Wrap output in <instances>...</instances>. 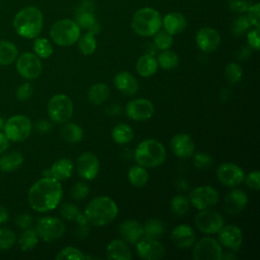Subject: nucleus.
<instances>
[{
  "label": "nucleus",
  "instance_id": "1",
  "mask_svg": "<svg viewBox=\"0 0 260 260\" xmlns=\"http://www.w3.org/2000/svg\"><path fill=\"white\" fill-rule=\"evenodd\" d=\"M62 195L63 189L60 182L52 177H44L30 187L27 199L34 210L47 212L57 207Z\"/></svg>",
  "mask_w": 260,
  "mask_h": 260
},
{
  "label": "nucleus",
  "instance_id": "2",
  "mask_svg": "<svg viewBox=\"0 0 260 260\" xmlns=\"http://www.w3.org/2000/svg\"><path fill=\"white\" fill-rule=\"evenodd\" d=\"M118 214L116 202L108 196H99L88 202L84 209V215L88 223L103 226L112 222Z\"/></svg>",
  "mask_w": 260,
  "mask_h": 260
},
{
  "label": "nucleus",
  "instance_id": "3",
  "mask_svg": "<svg viewBox=\"0 0 260 260\" xmlns=\"http://www.w3.org/2000/svg\"><path fill=\"white\" fill-rule=\"evenodd\" d=\"M43 14L35 6H27L19 10L13 19L15 31L22 38L34 39L43 28Z\"/></svg>",
  "mask_w": 260,
  "mask_h": 260
},
{
  "label": "nucleus",
  "instance_id": "4",
  "mask_svg": "<svg viewBox=\"0 0 260 260\" xmlns=\"http://www.w3.org/2000/svg\"><path fill=\"white\" fill-rule=\"evenodd\" d=\"M165 146L155 139L141 141L134 151L135 161L143 168H154L160 166L166 159Z\"/></svg>",
  "mask_w": 260,
  "mask_h": 260
},
{
  "label": "nucleus",
  "instance_id": "5",
  "mask_svg": "<svg viewBox=\"0 0 260 260\" xmlns=\"http://www.w3.org/2000/svg\"><path fill=\"white\" fill-rule=\"evenodd\" d=\"M161 16L157 10L144 7L135 12L132 18L133 30L141 37H151L161 27Z\"/></svg>",
  "mask_w": 260,
  "mask_h": 260
},
{
  "label": "nucleus",
  "instance_id": "6",
  "mask_svg": "<svg viewBox=\"0 0 260 260\" xmlns=\"http://www.w3.org/2000/svg\"><path fill=\"white\" fill-rule=\"evenodd\" d=\"M50 36L58 46H71L79 39L80 27L71 19H60L52 25Z\"/></svg>",
  "mask_w": 260,
  "mask_h": 260
},
{
  "label": "nucleus",
  "instance_id": "7",
  "mask_svg": "<svg viewBox=\"0 0 260 260\" xmlns=\"http://www.w3.org/2000/svg\"><path fill=\"white\" fill-rule=\"evenodd\" d=\"M48 114L52 121L65 123L72 117L73 103L66 94H55L48 103Z\"/></svg>",
  "mask_w": 260,
  "mask_h": 260
},
{
  "label": "nucleus",
  "instance_id": "8",
  "mask_svg": "<svg viewBox=\"0 0 260 260\" xmlns=\"http://www.w3.org/2000/svg\"><path fill=\"white\" fill-rule=\"evenodd\" d=\"M4 134L9 140L19 142L25 140L31 132V122L23 115L10 117L3 125Z\"/></svg>",
  "mask_w": 260,
  "mask_h": 260
},
{
  "label": "nucleus",
  "instance_id": "9",
  "mask_svg": "<svg viewBox=\"0 0 260 260\" xmlns=\"http://www.w3.org/2000/svg\"><path fill=\"white\" fill-rule=\"evenodd\" d=\"M66 228L62 220L57 217L47 216L41 218L36 228L37 235L45 242H53L62 238Z\"/></svg>",
  "mask_w": 260,
  "mask_h": 260
},
{
  "label": "nucleus",
  "instance_id": "10",
  "mask_svg": "<svg viewBox=\"0 0 260 260\" xmlns=\"http://www.w3.org/2000/svg\"><path fill=\"white\" fill-rule=\"evenodd\" d=\"M218 198V192L209 185L198 186L194 188L189 194L191 204L198 210L211 208L217 203Z\"/></svg>",
  "mask_w": 260,
  "mask_h": 260
},
{
  "label": "nucleus",
  "instance_id": "11",
  "mask_svg": "<svg viewBox=\"0 0 260 260\" xmlns=\"http://www.w3.org/2000/svg\"><path fill=\"white\" fill-rule=\"evenodd\" d=\"M222 249L218 242L210 237L199 240L193 249V259L195 260H221Z\"/></svg>",
  "mask_w": 260,
  "mask_h": 260
},
{
  "label": "nucleus",
  "instance_id": "12",
  "mask_svg": "<svg viewBox=\"0 0 260 260\" xmlns=\"http://www.w3.org/2000/svg\"><path fill=\"white\" fill-rule=\"evenodd\" d=\"M195 225L204 234H217L223 225V217L215 210L203 209L195 216Z\"/></svg>",
  "mask_w": 260,
  "mask_h": 260
},
{
  "label": "nucleus",
  "instance_id": "13",
  "mask_svg": "<svg viewBox=\"0 0 260 260\" xmlns=\"http://www.w3.org/2000/svg\"><path fill=\"white\" fill-rule=\"evenodd\" d=\"M18 73L26 79H35L42 72V62L40 58L32 53H23L16 62Z\"/></svg>",
  "mask_w": 260,
  "mask_h": 260
},
{
  "label": "nucleus",
  "instance_id": "14",
  "mask_svg": "<svg viewBox=\"0 0 260 260\" xmlns=\"http://www.w3.org/2000/svg\"><path fill=\"white\" fill-rule=\"evenodd\" d=\"M217 180L226 187L240 185L245 178L244 171L233 162H223L216 170Z\"/></svg>",
  "mask_w": 260,
  "mask_h": 260
},
{
  "label": "nucleus",
  "instance_id": "15",
  "mask_svg": "<svg viewBox=\"0 0 260 260\" xmlns=\"http://www.w3.org/2000/svg\"><path fill=\"white\" fill-rule=\"evenodd\" d=\"M137 255L144 260H159L165 256L164 245L155 239L145 238L136 243Z\"/></svg>",
  "mask_w": 260,
  "mask_h": 260
},
{
  "label": "nucleus",
  "instance_id": "16",
  "mask_svg": "<svg viewBox=\"0 0 260 260\" xmlns=\"http://www.w3.org/2000/svg\"><path fill=\"white\" fill-rule=\"evenodd\" d=\"M76 171L85 180H93L100 171V161L92 152H83L76 160Z\"/></svg>",
  "mask_w": 260,
  "mask_h": 260
},
{
  "label": "nucleus",
  "instance_id": "17",
  "mask_svg": "<svg viewBox=\"0 0 260 260\" xmlns=\"http://www.w3.org/2000/svg\"><path fill=\"white\" fill-rule=\"evenodd\" d=\"M154 113V107L152 103L146 99H136L127 103L126 114L128 118L135 121H144Z\"/></svg>",
  "mask_w": 260,
  "mask_h": 260
},
{
  "label": "nucleus",
  "instance_id": "18",
  "mask_svg": "<svg viewBox=\"0 0 260 260\" xmlns=\"http://www.w3.org/2000/svg\"><path fill=\"white\" fill-rule=\"evenodd\" d=\"M218 240L225 247L232 251H238L243 242V234L239 226L235 224L222 225L219 230Z\"/></svg>",
  "mask_w": 260,
  "mask_h": 260
},
{
  "label": "nucleus",
  "instance_id": "19",
  "mask_svg": "<svg viewBox=\"0 0 260 260\" xmlns=\"http://www.w3.org/2000/svg\"><path fill=\"white\" fill-rule=\"evenodd\" d=\"M196 44L199 49L205 53L215 51L220 44V36L214 28H200L196 35Z\"/></svg>",
  "mask_w": 260,
  "mask_h": 260
},
{
  "label": "nucleus",
  "instance_id": "20",
  "mask_svg": "<svg viewBox=\"0 0 260 260\" xmlns=\"http://www.w3.org/2000/svg\"><path fill=\"white\" fill-rule=\"evenodd\" d=\"M171 240L176 247L180 249H186L194 245L196 235L190 225L179 224L175 226L174 230L172 231Z\"/></svg>",
  "mask_w": 260,
  "mask_h": 260
},
{
  "label": "nucleus",
  "instance_id": "21",
  "mask_svg": "<svg viewBox=\"0 0 260 260\" xmlns=\"http://www.w3.org/2000/svg\"><path fill=\"white\" fill-rule=\"evenodd\" d=\"M171 148L179 157H190L195 151V144L190 135L179 133L172 138Z\"/></svg>",
  "mask_w": 260,
  "mask_h": 260
},
{
  "label": "nucleus",
  "instance_id": "22",
  "mask_svg": "<svg viewBox=\"0 0 260 260\" xmlns=\"http://www.w3.org/2000/svg\"><path fill=\"white\" fill-rule=\"evenodd\" d=\"M119 234L124 241L136 244L143 237V225L137 220L128 219L119 225Z\"/></svg>",
  "mask_w": 260,
  "mask_h": 260
},
{
  "label": "nucleus",
  "instance_id": "23",
  "mask_svg": "<svg viewBox=\"0 0 260 260\" xmlns=\"http://www.w3.org/2000/svg\"><path fill=\"white\" fill-rule=\"evenodd\" d=\"M248 203L247 194L240 189L231 191L224 197V208L230 214L240 213Z\"/></svg>",
  "mask_w": 260,
  "mask_h": 260
},
{
  "label": "nucleus",
  "instance_id": "24",
  "mask_svg": "<svg viewBox=\"0 0 260 260\" xmlns=\"http://www.w3.org/2000/svg\"><path fill=\"white\" fill-rule=\"evenodd\" d=\"M114 83L116 88L126 95L135 94L139 88L137 79L127 71L117 73L114 78Z\"/></svg>",
  "mask_w": 260,
  "mask_h": 260
},
{
  "label": "nucleus",
  "instance_id": "25",
  "mask_svg": "<svg viewBox=\"0 0 260 260\" xmlns=\"http://www.w3.org/2000/svg\"><path fill=\"white\" fill-rule=\"evenodd\" d=\"M108 259L112 260H130L132 255L128 245L123 240H112L106 249Z\"/></svg>",
  "mask_w": 260,
  "mask_h": 260
},
{
  "label": "nucleus",
  "instance_id": "26",
  "mask_svg": "<svg viewBox=\"0 0 260 260\" xmlns=\"http://www.w3.org/2000/svg\"><path fill=\"white\" fill-rule=\"evenodd\" d=\"M161 24L164 25L165 30L173 36L183 31L186 27L187 21L183 14L179 12H171L164 17Z\"/></svg>",
  "mask_w": 260,
  "mask_h": 260
},
{
  "label": "nucleus",
  "instance_id": "27",
  "mask_svg": "<svg viewBox=\"0 0 260 260\" xmlns=\"http://www.w3.org/2000/svg\"><path fill=\"white\" fill-rule=\"evenodd\" d=\"M50 171V176L58 181H65L72 176L73 164L69 158H60L56 160Z\"/></svg>",
  "mask_w": 260,
  "mask_h": 260
},
{
  "label": "nucleus",
  "instance_id": "28",
  "mask_svg": "<svg viewBox=\"0 0 260 260\" xmlns=\"http://www.w3.org/2000/svg\"><path fill=\"white\" fill-rule=\"evenodd\" d=\"M157 66L156 59L152 55L145 54L138 58L135 68L140 76L149 77L156 72Z\"/></svg>",
  "mask_w": 260,
  "mask_h": 260
},
{
  "label": "nucleus",
  "instance_id": "29",
  "mask_svg": "<svg viewBox=\"0 0 260 260\" xmlns=\"http://www.w3.org/2000/svg\"><path fill=\"white\" fill-rule=\"evenodd\" d=\"M110 96V88L107 84L103 82H98L93 84L87 92V100L92 105H102Z\"/></svg>",
  "mask_w": 260,
  "mask_h": 260
},
{
  "label": "nucleus",
  "instance_id": "30",
  "mask_svg": "<svg viewBox=\"0 0 260 260\" xmlns=\"http://www.w3.org/2000/svg\"><path fill=\"white\" fill-rule=\"evenodd\" d=\"M23 161V156L19 151H10L0 157V170L2 172H13L18 169Z\"/></svg>",
  "mask_w": 260,
  "mask_h": 260
},
{
  "label": "nucleus",
  "instance_id": "31",
  "mask_svg": "<svg viewBox=\"0 0 260 260\" xmlns=\"http://www.w3.org/2000/svg\"><path fill=\"white\" fill-rule=\"evenodd\" d=\"M166 231L165 223L158 218H149L143 225V235L148 239H155L161 237Z\"/></svg>",
  "mask_w": 260,
  "mask_h": 260
},
{
  "label": "nucleus",
  "instance_id": "32",
  "mask_svg": "<svg viewBox=\"0 0 260 260\" xmlns=\"http://www.w3.org/2000/svg\"><path fill=\"white\" fill-rule=\"evenodd\" d=\"M134 132L132 128L124 123L116 125L112 130V138L118 144H126L133 139Z\"/></svg>",
  "mask_w": 260,
  "mask_h": 260
},
{
  "label": "nucleus",
  "instance_id": "33",
  "mask_svg": "<svg viewBox=\"0 0 260 260\" xmlns=\"http://www.w3.org/2000/svg\"><path fill=\"white\" fill-rule=\"evenodd\" d=\"M60 133L62 138L70 143L78 142L83 137L82 128L74 123H66L65 125H63Z\"/></svg>",
  "mask_w": 260,
  "mask_h": 260
},
{
  "label": "nucleus",
  "instance_id": "34",
  "mask_svg": "<svg viewBox=\"0 0 260 260\" xmlns=\"http://www.w3.org/2000/svg\"><path fill=\"white\" fill-rule=\"evenodd\" d=\"M128 180L134 187L141 188L148 181V173L143 167L139 165L133 166L128 172Z\"/></svg>",
  "mask_w": 260,
  "mask_h": 260
},
{
  "label": "nucleus",
  "instance_id": "35",
  "mask_svg": "<svg viewBox=\"0 0 260 260\" xmlns=\"http://www.w3.org/2000/svg\"><path fill=\"white\" fill-rule=\"evenodd\" d=\"M18 51L14 44L8 41H0V64L9 65L17 57Z\"/></svg>",
  "mask_w": 260,
  "mask_h": 260
},
{
  "label": "nucleus",
  "instance_id": "36",
  "mask_svg": "<svg viewBox=\"0 0 260 260\" xmlns=\"http://www.w3.org/2000/svg\"><path fill=\"white\" fill-rule=\"evenodd\" d=\"M157 65H159L165 70H171L179 65L178 55L170 50H164L157 56Z\"/></svg>",
  "mask_w": 260,
  "mask_h": 260
},
{
  "label": "nucleus",
  "instance_id": "37",
  "mask_svg": "<svg viewBox=\"0 0 260 260\" xmlns=\"http://www.w3.org/2000/svg\"><path fill=\"white\" fill-rule=\"evenodd\" d=\"M78 49L83 55H91L96 49V40L94 35L91 32H86L82 37H79Z\"/></svg>",
  "mask_w": 260,
  "mask_h": 260
},
{
  "label": "nucleus",
  "instance_id": "38",
  "mask_svg": "<svg viewBox=\"0 0 260 260\" xmlns=\"http://www.w3.org/2000/svg\"><path fill=\"white\" fill-rule=\"evenodd\" d=\"M18 244L23 251H28L36 247L38 244V235L36 231L30 229H25V231L21 234L18 240Z\"/></svg>",
  "mask_w": 260,
  "mask_h": 260
},
{
  "label": "nucleus",
  "instance_id": "39",
  "mask_svg": "<svg viewBox=\"0 0 260 260\" xmlns=\"http://www.w3.org/2000/svg\"><path fill=\"white\" fill-rule=\"evenodd\" d=\"M34 51L40 58H49L53 54V47L49 40L45 38H38L34 43Z\"/></svg>",
  "mask_w": 260,
  "mask_h": 260
},
{
  "label": "nucleus",
  "instance_id": "40",
  "mask_svg": "<svg viewBox=\"0 0 260 260\" xmlns=\"http://www.w3.org/2000/svg\"><path fill=\"white\" fill-rule=\"evenodd\" d=\"M55 258L56 260H84L85 255L79 249L68 246L60 250Z\"/></svg>",
  "mask_w": 260,
  "mask_h": 260
},
{
  "label": "nucleus",
  "instance_id": "41",
  "mask_svg": "<svg viewBox=\"0 0 260 260\" xmlns=\"http://www.w3.org/2000/svg\"><path fill=\"white\" fill-rule=\"evenodd\" d=\"M224 76H225V79L229 81V83L231 84L238 83L243 76V69L239 64L231 62L224 68Z\"/></svg>",
  "mask_w": 260,
  "mask_h": 260
},
{
  "label": "nucleus",
  "instance_id": "42",
  "mask_svg": "<svg viewBox=\"0 0 260 260\" xmlns=\"http://www.w3.org/2000/svg\"><path fill=\"white\" fill-rule=\"evenodd\" d=\"M171 207L176 215L183 216L188 212L189 201L183 195H176L171 201Z\"/></svg>",
  "mask_w": 260,
  "mask_h": 260
},
{
  "label": "nucleus",
  "instance_id": "43",
  "mask_svg": "<svg viewBox=\"0 0 260 260\" xmlns=\"http://www.w3.org/2000/svg\"><path fill=\"white\" fill-rule=\"evenodd\" d=\"M153 43L158 50H168L173 45V37L166 30H158L154 35Z\"/></svg>",
  "mask_w": 260,
  "mask_h": 260
},
{
  "label": "nucleus",
  "instance_id": "44",
  "mask_svg": "<svg viewBox=\"0 0 260 260\" xmlns=\"http://www.w3.org/2000/svg\"><path fill=\"white\" fill-rule=\"evenodd\" d=\"M76 20H77L76 23L78 24L79 27H81L83 29H88V30L96 23L92 11H87V10H82V9L77 14Z\"/></svg>",
  "mask_w": 260,
  "mask_h": 260
},
{
  "label": "nucleus",
  "instance_id": "45",
  "mask_svg": "<svg viewBox=\"0 0 260 260\" xmlns=\"http://www.w3.org/2000/svg\"><path fill=\"white\" fill-rule=\"evenodd\" d=\"M89 192V187L83 182H78L72 186L70 190V196L74 200H81L87 196Z\"/></svg>",
  "mask_w": 260,
  "mask_h": 260
},
{
  "label": "nucleus",
  "instance_id": "46",
  "mask_svg": "<svg viewBox=\"0 0 260 260\" xmlns=\"http://www.w3.org/2000/svg\"><path fill=\"white\" fill-rule=\"evenodd\" d=\"M15 242L14 233L8 229H0V249L6 250L13 246Z\"/></svg>",
  "mask_w": 260,
  "mask_h": 260
},
{
  "label": "nucleus",
  "instance_id": "47",
  "mask_svg": "<svg viewBox=\"0 0 260 260\" xmlns=\"http://www.w3.org/2000/svg\"><path fill=\"white\" fill-rule=\"evenodd\" d=\"M251 23L248 19L247 16L243 15V16H240L238 18H236L232 24V30L235 35H243L245 31L248 30V28L250 27Z\"/></svg>",
  "mask_w": 260,
  "mask_h": 260
},
{
  "label": "nucleus",
  "instance_id": "48",
  "mask_svg": "<svg viewBox=\"0 0 260 260\" xmlns=\"http://www.w3.org/2000/svg\"><path fill=\"white\" fill-rule=\"evenodd\" d=\"M60 214L62 215L63 218L67 220H74L77 216V214L80 212L78 207L72 203L66 202L60 207Z\"/></svg>",
  "mask_w": 260,
  "mask_h": 260
},
{
  "label": "nucleus",
  "instance_id": "49",
  "mask_svg": "<svg viewBox=\"0 0 260 260\" xmlns=\"http://www.w3.org/2000/svg\"><path fill=\"white\" fill-rule=\"evenodd\" d=\"M248 19L251 23V25H254L255 27L260 26V4L256 3L252 6H249L248 10Z\"/></svg>",
  "mask_w": 260,
  "mask_h": 260
},
{
  "label": "nucleus",
  "instance_id": "50",
  "mask_svg": "<svg viewBox=\"0 0 260 260\" xmlns=\"http://www.w3.org/2000/svg\"><path fill=\"white\" fill-rule=\"evenodd\" d=\"M194 166L198 169H206L212 165V158L208 153L198 152L194 155L193 158Z\"/></svg>",
  "mask_w": 260,
  "mask_h": 260
},
{
  "label": "nucleus",
  "instance_id": "51",
  "mask_svg": "<svg viewBox=\"0 0 260 260\" xmlns=\"http://www.w3.org/2000/svg\"><path fill=\"white\" fill-rule=\"evenodd\" d=\"M245 183L247 186L255 191H258L260 189V173L258 170H255L251 173H249L245 178Z\"/></svg>",
  "mask_w": 260,
  "mask_h": 260
},
{
  "label": "nucleus",
  "instance_id": "52",
  "mask_svg": "<svg viewBox=\"0 0 260 260\" xmlns=\"http://www.w3.org/2000/svg\"><path fill=\"white\" fill-rule=\"evenodd\" d=\"M32 86L30 83L28 82H25L23 84H21L18 88H17V91H16V98L19 100V101H27L31 95H32Z\"/></svg>",
  "mask_w": 260,
  "mask_h": 260
},
{
  "label": "nucleus",
  "instance_id": "53",
  "mask_svg": "<svg viewBox=\"0 0 260 260\" xmlns=\"http://www.w3.org/2000/svg\"><path fill=\"white\" fill-rule=\"evenodd\" d=\"M229 7L234 12L243 13L246 12L249 8V4L246 0H230Z\"/></svg>",
  "mask_w": 260,
  "mask_h": 260
},
{
  "label": "nucleus",
  "instance_id": "54",
  "mask_svg": "<svg viewBox=\"0 0 260 260\" xmlns=\"http://www.w3.org/2000/svg\"><path fill=\"white\" fill-rule=\"evenodd\" d=\"M247 40H248V44L250 45V47L252 49H254L255 51H258L259 47H260V45H259V27H255L254 29L249 31Z\"/></svg>",
  "mask_w": 260,
  "mask_h": 260
},
{
  "label": "nucleus",
  "instance_id": "55",
  "mask_svg": "<svg viewBox=\"0 0 260 260\" xmlns=\"http://www.w3.org/2000/svg\"><path fill=\"white\" fill-rule=\"evenodd\" d=\"M32 222V219H31V216L27 213H23V214H20L17 218H16V224L21 228V229H28L30 226Z\"/></svg>",
  "mask_w": 260,
  "mask_h": 260
},
{
  "label": "nucleus",
  "instance_id": "56",
  "mask_svg": "<svg viewBox=\"0 0 260 260\" xmlns=\"http://www.w3.org/2000/svg\"><path fill=\"white\" fill-rule=\"evenodd\" d=\"M36 128L40 133H48L52 129V124L50 121L42 119L37 122Z\"/></svg>",
  "mask_w": 260,
  "mask_h": 260
},
{
  "label": "nucleus",
  "instance_id": "57",
  "mask_svg": "<svg viewBox=\"0 0 260 260\" xmlns=\"http://www.w3.org/2000/svg\"><path fill=\"white\" fill-rule=\"evenodd\" d=\"M88 225L84 224V225H78L76 231H75V236L79 239H84L87 235H88Z\"/></svg>",
  "mask_w": 260,
  "mask_h": 260
},
{
  "label": "nucleus",
  "instance_id": "58",
  "mask_svg": "<svg viewBox=\"0 0 260 260\" xmlns=\"http://www.w3.org/2000/svg\"><path fill=\"white\" fill-rule=\"evenodd\" d=\"M9 146V139L4 133L0 132V154L3 153Z\"/></svg>",
  "mask_w": 260,
  "mask_h": 260
},
{
  "label": "nucleus",
  "instance_id": "59",
  "mask_svg": "<svg viewBox=\"0 0 260 260\" xmlns=\"http://www.w3.org/2000/svg\"><path fill=\"white\" fill-rule=\"evenodd\" d=\"M78 225H84V224H88V221H87V218L86 216L84 215V213L82 214L81 212H79L76 216V218L74 219Z\"/></svg>",
  "mask_w": 260,
  "mask_h": 260
},
{
  "label": "nucleus",
  "instance_id": "60",
  "mask_svg": "<svg viewBox=\"0 0 260 260\" xmlns=\"http://www.w3.org/2000/svg\"><path fill=\"white\" fill-rule=\"evenodd\" d=\"M8 218V212L4 207H0V223H3Z\"/></svg>",
  "mask_w": 260,
  "mask_h": 260
},
{
  "label": "nucleus",
  "instance_id": "61",
  "mask_svg": "<svg viewBox=\"0 0 260 260\" xmlns=\"http://www.w3.org/2000/svg\"><path fill=\"white\" fill-rule=\"evenodd\" d=\"M3 125H4V120H3V118L0 116V130L3 128Z\"/></svg>",
  "mask_w": 260,
  "mask_h": 260
},
{
  "label": "nucleus",
  "instance_id": "62",
  "mask_svg": "<svg viewBox=\"0 0 260 260\" xmlns=\"http://www.w3.org/2000/svg\"><path fill=\"white\" fill-rule=\"evenodd\" d=\"M1 1H2V0H0V2H1Z\"/></svg>",
  "mask_w": 260,
  "mask_h": 260
}]
</instances>
